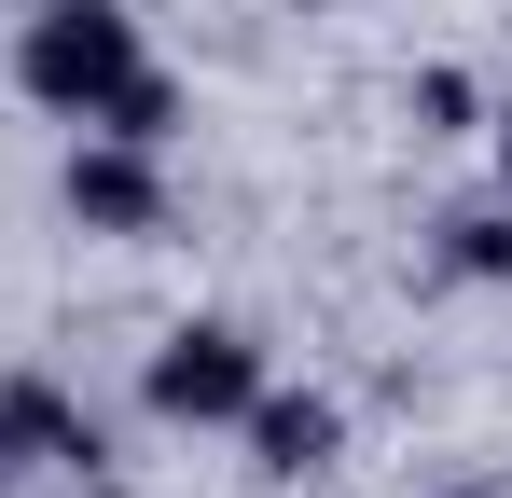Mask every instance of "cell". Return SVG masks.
I'll use <instances>...</instances> for the list:
<instances>
[{"label":"cell","mask_w":512,"mask_h":498,"mask_svg":"<svg viewBox=\"0 0 512 498\" xmlns=\"http://www.w3.org/2000/svg\"><path fill=\"white\" fill-rule=\"evenodd\" d=\"M125 70H139V28H125L111 0H56V14H28V42H14V83H28L42 111H70V125H97V111L125 97Z\"/></svg>","instance_id":"6da1fadb"},{"label":"cell","mask_w":512,"mask_h":498,"mask_svg":"<svg viewBox=\"0 0 512 498\" xmlns=\"http://www.w3.org/2000/svg\"><path fill=\"white\" fill-rule=\"evenodd\" d=\"M263 402V346L236 319H194L153 346V415H180V429H208V415H250Z\"/></svg>","instance_id":"7a4b0ae2"},{"label":"cell","mask_w":512,"mask_h":498,"mask_svg":"<svg viewBox=\"0 0 512 498\" xmlns=\"http://www.w3.org/2000/svg\"><path fill=\"white\" fill-rule=\"evenodd\" d=\"M70 222H84V236H153V222H167V180H153V153H139V139H97V153H70Z\"/></svg>","instance_id":"3957f363"},{"label":"cell","mask_w":512,"mask_h":498,"mask_svg":"<svg viewBox=\"0 0 512 498\" xmlns=\"http://www.w3.org/2000/svg\"><path fill=\"white\" fill-rule=\"evenodd\" d=\"M0 457H56V471H97L111 443H97V415H70L56 388H42V374H14V388H0Z\"/></svg>","instance_id":"277c9868"},{"label":"cell","mask_w":512,"mask_h":498,"mask_svg":"<svg viewBox=\"0 0 512 498\" xmlns=\"http://www.w3.org/2000/svg\"><path fill=\"white\" fill-rule=\"evenodd\" d=\"M250 471H277V485L333 471V402H319V388H263L250 402Z\"/></svg>","instance_id":"5b68a950"},{"label":"cell","mask_w":512,"mask_h":498,"mask_svg":"<svg viewBox=\"0 0 512 498\" xmlns=\"http://www.w3.org/2000/svg\"><path fill=\"white\" fill-rule=\"evenodd\" d=\"M167 125H180V83H167V70H125V97L97 111V139H139V153H153Z\"/></svg>","instance_id":"8992f818"},{"label":"cell","mask_w":512,"mask_h":498,"mask_svg":"<svg viewBox=\"0 0 512 498\" xmlns=\"http://www.w3.org/2000/svg\"><path fill=\"white\" fill-rule=\"evenodd\" d=\"M457 277H512V222H499V208L457 222Z\"/></svg>","instance_id":"52a82bcc"},{"label":"cell","mask_w":512,"mask_h":498,"mask_svg":"<svg viewBox=\"0 0 512 498\" xmlns=\"http://www.w3.org/2000/svg\"><path fill=\"white\" fill-rule=\"evenodd\" d=\"M499 180H512V139H499Z\"/></svg>","instance_id":"ba28073f"},{"label":"cell","mask_w":512,"mask_h":498,"mask_svg":"<svg viewBox=\"0 0 512 498\" xmlns=\"http://www.w3.org/2000/svg\"><path fill=\"white\" fill-rule=\"evenodd\" d=\"M42 14H56V0H42Z\"/></svg>","instance_id":"9c48e42d"}]
</instances>
